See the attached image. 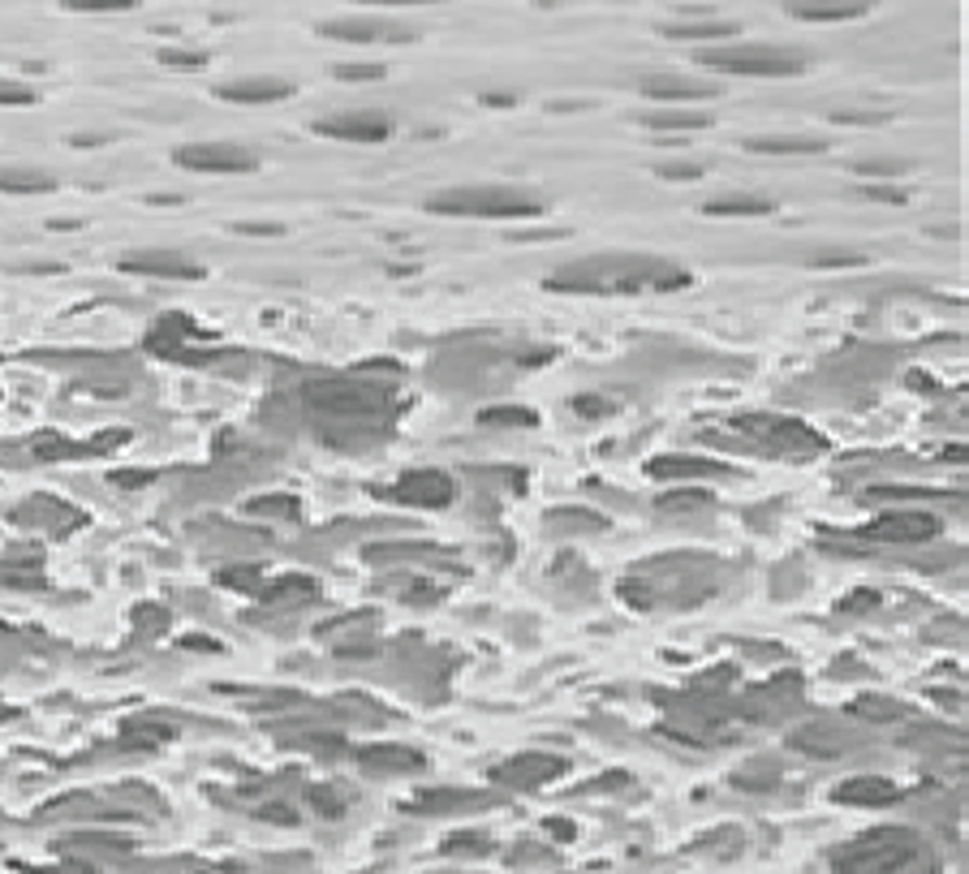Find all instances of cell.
<instances>
[{"label": "cell", "instance_id": "cell-35", "mask_svg": "<svg viewBox=\"0 0 969 874\" xmlns=\"http://www.w3.org/2000/svg\"><path fill=\"white\" fill-rule=\"evenodd\" d=\"M853 173H858V177H883V181H896V177L909 173V164H905V160H862V164H853Z\"/></svg>", "mask_w": 969, "mask_h": 874}, {"label": "cell", "instance_id": "cell-30", "mask_svg": "<svg viewBox=\"0 0 969 874\" xmlns=\"http://www.w3.org/2000/svg\"><path fill=\"white\" fill-rule=\"evenodd\" d=\"M853 711L858 715H866V720H875V724H892V720H901L905 715V706L892 699H875V694H866V699L853 702Z\"/></svg>", "mask_w": 969, "mask_h": 874}, {"label": "cell", "instance_id": "cell-20", "mask_svg": "<svg viewBox=\"0 0 969 874\" xmlns=\"http://www.w3.org/2000/svg\"><path fill=\"white\" fill-rule=\"evenodd\" d=\"M660 31L668 40H733L742 31V22H724V18H711V22H663Z\"/></svg>", "mask_w": 969, "mask_h": 874}, {"label": "cell", "instance_id": "cell-26", "mask_svg": "<svg viewBox=\"0 0 969 874\" xmlns=\"http://www.w3.org/2000/svg\"><path fill=\"white\" fill-rule=\"evenodd\" d=\"M483 792H457V788H440V792H423L414 797L405 810H418V814H436V810H457V806H479Z\"/></svg>", "mask_w": 969, "mask_h": 874}, {"label": "cell", "instance_id": "cell-16", "mask_svg": "<svg viewBox=\"0 0 969 874\" xmlns=\"http://www.w3.org/2000/svg\"><path fill=\"white\" fill-rule=\"evenodd\" d=\"M647 475L656 482H672V479H724V475H733V470H728L724 461L668 452V457H651V461H647Z\"/></svg>", "mask_w": 969, "mask_h": 874}, {"label": "cell", "instance_id": "cell-37", "mask_svg": "<svg viewBox=\"0 0 969 874\" xmlns=\"http://www.w3.org/2000/svg\"><path fill=\"white\" fill-rule=\"evenodd\" d=\"M332 74H337L341 83H380L388 70H384V65H337Z\"/></svg>", "mask_w": 969, "mask_h": 874}, {"label": "cell", "instance_id": "cell-42", "mask_svg": "<svg viewBox=\"0 0 969 874\" xmlns=\"http://www.w3.org/2000/svg\"><path fill=\"white\" fill-rule=\"evenodd\" d=\"M837 126H883L892 121V113H832Z\"/></svg>", "mask_w": 969, "mask_h": 874}, {"label": "cell", "instance_id": "cell-50", "mask_svg": "<svg viewBox=\"0 0 969 874\" xmlns=\"http://www.w3.org/2000/svg\"><path fill=\"white\" fill-rule=\"evenodd\" d=\"M13 715H18V711H13V706H4V702H0V720H13Z\"/></svg>", "mask_w": 969, "mask_h": 874}, {"label": "cell", "instance_id": "cell-19", "mask_svg": "<svg viewBox=\"0 0 969 874\" xmlns=\"http://www.w3.org/2000/svg\"><path fill=\"white\" fill-rule=\"evenodd\" d=\"M746 151H754V156H823V151H828V138L771 134V138H746Z\"/></svg>", "mask_w": 969, "mask_h": 874}, {"label": "cell", "instance_id": "cell-14", "mask_svg": "<svg viewBox=\"0 0 969 874\" xmlns=\"http://www.w3.org/2000/svg\"><path fill=\"white\" fill-rule=\"evenodd\" d=\"M901 797H905V792L892 785V780H883V776H853V780L832 788V801H840V806H862V810H887V806H896Z\"/></svg>", "mask_w": 969, "mask_h": 874}, {"label": "cell", "instance_id": "cell-48", "mask_svg": "<svg viewBox=\"0 0 969 874\" xmlns=\"http://www.w3.org/2000/svg\"><path fill=\"white\" fill-rule=\"evenodd\" d=\"M0 577L9 582V577H18V573H13V568H0ZM22 586H40V577H35V573H22Z\"/></svg>", "mask_w": 969, "mask_h": 874}, {"label": "cell", "instance_id": "cell-46", "mask_svg": "<svg viewBox=\"0 0 969 874\" xmlns=\"http://www.w3.org/2000/svg\"><path fill=\"white\" fill-rule=\"evenodd\" d=\"M479 99L491 104V108H518L522 95H513V90H487V95H479Z\"/></svg>", "mask_w": 969, "mask_h": 874}, {"label": "cell", "instance_id": "cell-3", "mask_svg": "<svg viewBox=\"0 0 969 874\" xmlns=\"http://www.w3.org/2000/svg\"><path fill=\"white\" fill-rule=\"evenodd\" d=\"M699 65L715 74H737V78H797L806 74V52L780 44H724L703 47Z\"/></svg>", "mask_w": 969, "mask_h": 874}, {"label": "cell", "instance_id": "cell-6", "mask_svg": "<svg viewBox=\"0 0 969 874\" xmlns=\"http://www.w3.org/2000/svg\"><path fill=\"white\" fill-rule=\"evenodd\" d=\"M315 414H332V418H371L384 409V388L366 384V380H341V375H328V380H310L302 388Z\"/></svg>", "mask_w": 969, "mask_h": 874}, {"label": "cell", "instance_id": "cell-36", "mask_svg": "<svg viewBox=\"0 0 969 874\" xmlns=\"http://www.w3.org/2000/svg\"><path fill=\"white\" fill-rule=\"evenodd\" d=\"M40 95L26 87V83H13V78H0V108H31Z\"/></svg>", "mask_w": 969, "mask_h": 874}, {"label": "cell", "instance_id": "cell-41", "mask_svg": "<svg viewBox=\"0 0 969 874\" xmlns=\"http://www.w3.org/2000/svg\"><path fill=\"white\" fill-rule=\"evenodd\" d=\"M810 267H866V255H853V251H832V255H814Z\"/></svg>", "mask_w": 969, "mask_h": 874}, {"label": "cell", "instance_id": "cell-49", "mask_svg": "<svg viewBox=\"0 0 969 874\" xmlns=\"http://www.w3.org/2000/svg\"><path fill=\"white\" fill-rule=\"evenodd\" d=\"M552 831H556L561 840H573V828H569V823H552Z\"/></svg>", "mask_w": 969, "mask_h": 874}, {"label": "cell", "instance_id": "cell-47", "mask_svg": "<svg viewBox=\"0 0 969 874\" xmlns=\"http://www.w3.org/2000/svg\"><path fill=\"white\" fill-rule=\"evenodd\" d=\"M151 479H156V475H147V470H117V475H113L117 487H142V482H151Z\"/></svg>", "mask_w": 969, "mask_h": 874}, {"label": "cell", "instance_id": "cell-34", "mask_svg": "<svg viewBox=\"0 0 969 874\" xmlns=\"http://www.w3.org/2000/svg\"><path fill=\"white\" fill-rule=\"evenodd\" d=\"M61 849H117V853H130L134 844L126 835H70Z\"/></svg>", "mask_w": 969, "mask_h": 874}, {"label": "cell", "instance_id": "cell-45", "mask_svg": "<svg viewBox=\"0 0 969 874\" xmlns=\"http://www.w3.org/2000/svg\"><path fill=\"white\" fill-rule=\"evenodd\" d=\"M880 604V595L875 590H858V595H849L844 604H840V612H853V608H875Z\"/></svg>", "mask_w": 969, "mask_h": 874}, {"label": "cell", "instance_id": "cell-9", "mask_svg": "<svg viewBox=\"0 0 969 874\" xmlns=\"http://www.w3.org/2000/svg\"><path fill=\"white\" fill-rule=\"evenodd\" d=\"M310 130L319 138H341V142H388L393 138V117L362 108V113H337V117H319Z\"/></svg>", "mask_w": 969, "mask_h": 874}, {"label": "cell", "instance_id": "cell-38", "mask_svg": "<svg viewBox=\"0 0 969 874\" xmlns=\"http://www.w3.org/2000/svg\"><path fill=\"white\" fill-rule=\"evenodd\" d=\"M862 199H871V203H892V207H905V203H909V190H901V185H862Z\"/></svg>", "mask_w": 969, "mask_h": 874}, {"label": "cell", "instance_id": "cell-43", "mask_svg": "<svg viewBox=\"0 0 969 874\" xmlns=\"http://www.w3.org/2000/svg\"><path fill=\"white\" fill-rule=\"evenodd\" d=\"M656 173L668 177V181H699L703 164H656Z\"/></svg>", "mask_w": 969, "mask_h": 874}, {"label": "cell", "instance_id": "cell-31", "mask_svg": "<svg viewBox=\"0 0 969 874\" xmlns=\"http://www.w3.org/2000/svg\"><path fill=\"white\" fill-rule=\"evenodd\" d=\"M866 500H952V491H930V487H871Z\"/></svg>", "mask_w": 969, "mask_h": 874}, {"label": "cell", "instance_id": "cell-2", "mask_svg": "<svg viewBox=\"0 0 969 874\" xmlns=\"http://www.w3.org/2000/svg\"><path fill=\"white\" fill-rule=\"evenodd\" d=\"M432 216H470V220H526L539 216L543 203L534 194L509 190V185H457L427 199Z\"/></svg>", "mask_w": 969, "mask_h": 874}, {"label": "cell", "instance_id": "cell-28", "mask_svg": "<svg viewBox=\"0 0 969 874\" xmlns=\"http://www.w3.org/2000/svg\"><path fill=\"white\" fill-rule=\"evenodd\" d=\"M246 513L251 518H285V522H294L298 518V495H255L246 504Z\"/></svg>", "mask_w": 969, "mask_h": 874}, {"label": "cell", "instance_id": "cell-27", "mask_svg": "<svg viewBox=\"0 0 969 874\" xmlns=\"http://www.w3.org/2000/svg\"><path fill=\"white\" fill-rule=\"evenodd\" d=\"M307 801H310V810H319L323 819H341L345 806H350V797L332 785H307Z\"/></svg>", "mask_w": 969, "mask_h": 874}, {"label": "cell", "instance_id": "cell-44", "mask_svg": "<svg viewBox=\"0 0 969 874\" xmlns=\"http://www.w3.org/2000/svg\"><path fill=\"white\" fill-rule=\"evenodd\" d=\"M233 233H242V237H280L285 224H251V220H242V224H233Z\"/></svg>", "mask_w": 969, "mask_h": 874}, {"label": "cell", "instance_id": "cell-17", "mask_svg": "<svg viewBox=\"0 0 969 874\" xmlns=\"http://www.w3.org/2000/svg\"><path fill=\"white\" fill-rule=\"evenodd\" d=\"M642 95L651 99H672V104H694V99H715L720 87L715 83H703V78H681V74H651L638 83Z\"/></svg>", "mask_w": 969, "mask_h": 874}, {"label": "cell", "instance_id": "cell-33", "mask_svg": "<svg viewBox=\"0 0 969 874\" xmlns=\"http://www.w3.org/2000/svg\"><path fill=\"white\" fill-rule=\"evenodd\" d=\"M156 61L169 65V70H203V65H207V52H194V47H164Z\"/></svg>", "mask_w": 969, "mask_h": 874}, {"label": "cell", "instance_id": "cell-40", "mask_svg": "<svg viewBox=\"0 0 969 874\" xmlns=\"http://www.w3.org/2000/svg\"><path fill=\"white\" fill-rule=\"evenodd\" d=\"M264 823H280V828H298V814L289 810V806H280V801H271V806H259L255 810Z\"/></svg>", "mask_w": 969, "mask_h": 874}, {"label": "cell", "instance_id": "cell-39", "mask_svg": "<svg viewBox=\"0 0 969 874\" xmlns=\"http://www.w3.org/2000/svg\"><path fill=\"white\" fill-rule=\"evenodd\" d=\"M699 504H711V491H677V495H663V500H660L663 513H677V509H699Z\"/></svg>", "mask_w": 969, "mask_h": 874}, {"label": "cell", "instance_id": "cell-23", "mask_svg": "<svg viewBox=\"0 0 969 874\" xmlns=\"http://www.w3.org/2000/svg\"><path fill=\"white\" fill-rule=\"evenodd\" d=\"M789 18H801V22H853V18H866V4H806V0H794L785 4Z\"/></svg>", "mask_w": 969, "mask_h": 874}, {"label": "cell", "instance_id": "cell-4", "mask_svg": "<svg viewBox=\"0 0 969 874\" xmlns=\"http://www.w3.org/2000/svg\"><path fill=\"white\" fill-rule=\"evenodd\" d=\"M724 436H737L733 444L754 448V452H771V457H814L823 448V439L810 427H801L794 418H771V414L733 418V423H724Z\"/></svg>", "mask_w": 969, "mask_h": 874}, {"label": "cell", "instance_id": "cell-1", "mask_svg": "<svg viewBox=\"0 0 969 874\" xmlns=\"http://www.w3.org/2000/svg\"><path fill=\"white\" fill-rule=\"evenodd\" d=\"M694 276L685 267L651 255H595V259L565 263L556 276H547V289L556 294H595V298H613V294H672V289H690Z\"/></svg>", "mask_w": 969, "mask_h": 874}, {"label": "cell", "instance_id": "cell-32", "mask_svg": "<svg viewBox=\"0 0 969 874\" xmlns=\"http://www.w3.org/2000/svg\"><path fill=\"white\" fill-rule=\"evenodd\" d=\"M479 423H483V427H534L539 414H534V409H513V405H509V409H483Z\"/></svg>", "mask_w": 969, "mask_h": 874}, {"label": "cell", "instance_id": "cell-24", "mask_svg": "<svg viewBox=\"0 0 969 874\" xmlns=\"http://www.w3.org/2000/svg\"><path fill=\"white\" fill-rule=\"evenodd\" d=\"M638 126L647 130H706L711 113H694V108H672V113H638Z\"/></svg>", "mask_w": 969, "mask_h": 874}, {"label": "cell", "instance_id": "cell-10", "mask_svg": "<svg viewBox=\"0 0 969 874\" xmlns=\"http://www.w3.org/2000/svg\"><path fill=\"white\" fill-rule=\"evenodd\" d=\"M323 40L337 44H409L414 31H401V22H384V18H332L319 22Z\"/></svg>", "mask_w": 969, "mask_h": 874}, {"label": "cell", "instance_id": "cell-21", "mask_svg": "<svg viewBox=\"0 0 969 874\" xmlns=\"http://www.w3.org/2000/svg\"><path fill=\"white\" fill-rule=\"evenodd\" d=\"M797 749H806V754H814V758H837L849 749V733H840V728H828V724H814V728H806V733H797L794 737Z\"/></svg>", "mask_w": 969, "mask_h": 874}, {"label": "cell", "instance_id": "cell-15", "mask_svg": "<svg viewBox=\"0 0 969 874\" xmlns=\"http://www.w3.org/2000/svg\"><path fill=\"white\" fill-rule=\"evenodd\" d=\"M289 78H276V74H259V78H233L216 87V99L224 104H276V99H289L294 95Z\"/></svg>", "mask_w": 969, "mask_h": 874}, {"label": "cell", "instance_id": "cell-12", "mask_svg": "<svg viewBox=\"0 0 969 874\" xmlns=\"http://www.w3.org/2000/svg\"><path fill=\"white\" fill-rule=\"evenodd\" d=\"M935 534H939V522L930 513H883L858 530V539L866 543H926Z\"/></svg>", "mask_w": 969, "mask_h": 874}, {"label": "cell", "instance_id": "cell-13", "mask_svg": "<svg viewBox=\"0 0 969 874\" xmlns=\"http://www.w3.org/2000/svg\"><path fill=\"white\" fill-rule=\"evenodd\" d=\"M117 267L134 271V276H156V280H203L207 276L199 263L177 255V251H130L117 259Z\"/></svg>", "mask_w": 969, "mask_h": 874}, {"label": "cell", "instance_id": "cell-5", "mask_svg": "<svg viewBox=\"0 0 969 874\" xmlns=\"http://www.w3.org/2000/svg\"><path fill=\"white\" fill-rule=\"evenodd\" d=\"M914 853H923V844L909 828H875L840 849L837 871H905L914 866Z\"/></svg>", "mask_w": 969, "mask_h": 874}, {"label": "cell", "instance_id": "cell-11", "mask_svg": "<svg viewBox=\"0 0 969 874\" xmlns=\"http://www.w3.org/2000/svg\"><path fill=\"white\" fill-rule=\"evenodd\" d=\"M452 479L440 470H414V475H401V482H393L384 495L397 500V504H414V509H444L452 504Z\"/></svg>", "mask_w": 969, "mask_h": 874}, {"label": "cell", "instance_id": "cell-8", "mask_svg": "<svg viewBox=\"0 0 969 874\" xmlns=\"http://www.w3.org/2000/svg\"><path fill=\"white\" fill-rule=\"evenodd\" d=\"M569 763L561 754H543V749H526V754H513L504 763L491 767V785L504 788H543L552 785L556 776H565Z\"/></svg>", "mask_w": 969, "mask_h": 874}, {"label": "cell", "instance_id": "cell-18", "mask_svg": "<svg viewBox=\"0 0 969 874\" xmlns=\"http://www.w3.org/2000/svg\"><path fill=\"white\" fill-rule=\"evenodd\" d=\"M353 763L362 771H380V776H393V771H423V754L409 749V745H366L353 754Z\"/></svg>", "mask_w": 969, "mask_h": 874}, {"label": "cell", "instance_id": "cell-7", "mask_svg": "<svg viewBox=\"0 0 969 874\" xmlns=\"http://www.w3.org/2000/svg\"><path fill=\"white\" fill-rule=\"evenodd\" d=\"M173 164L185 173H255L259 156L237 142H181L173 151Z\"/></svg>", "mask_w": 969, "mask_h": 874}, {"label": "cell", "instance_id": "cell-25", "mask_svg": "<svg viewBox=\"0 0 969 874\" xmlns=\"http://www.w3.org/2000/svg\"><path fill=\"white\" fill-rule=\"evenodd\" d=\"M56 177L40 169H0V194H52Z\"/></svg>", "mask_w": 969, "mask_h": 874}, {"label": "cell", "instance_id": "cell-29", "mask_svg": "<svg viewBox=\"0 0 969 874\" xmlns=\"http://www.w3.org/2000/svg\"><path fill=\"white\" fill-rule=\"evenodd\" d=\"M444 853L448 857H479V853H491V835L483 831H457L444 840Z\"/></svg>", "mask_w": 969, "mask_h": 874}, {"label": "cell", "instance_id": "cell-22", "mask_svg": "<svg viewBox=\"0 0 969 874\" xmlns=\"http://www.w3.org/2000/svg\"><path fill=\"white\" fill-rule=\"evenodd\" d=\"M776 203L763 199V194H720V199H706L703 212L706 216H767Z\"/></svg>", "mask_w": 969, "mask_h": 874}]
</instances>
